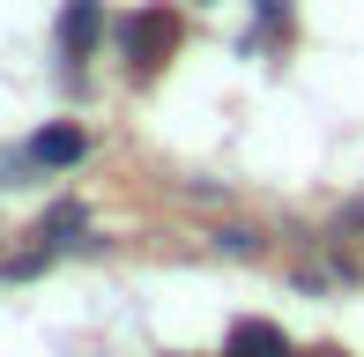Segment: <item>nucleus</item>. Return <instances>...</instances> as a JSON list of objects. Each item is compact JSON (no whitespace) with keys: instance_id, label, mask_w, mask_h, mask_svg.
Instances as JSON below:
<instances>
[{"instance_id":"20e7f679","label":"nucleus","mask_w":364,"mask_h":357,"mask_svg":"<svg viewBox=\"0 0 364 357\" xmlns=\"http://www.w3.org/2000/svg\"><path fill=\"white\" fill-rule=\"evenodd\" d=\"M30 156H38V164H82V134L75 127H45V134L30 142Z\"/></svg>"},{"instance_id":"f03ea898","label":"nucleus","mask_w":364,"mask_h":357,"mask_svg":"<svg viewBox=\"0 0 364 357\" xmlns=\"http://www.w3.org/2000/svg\"><path fill=\"white\" fill-rule=\"evenodd\" d=\"M97 30H105V15H97V0H68V15H60V45L82 60L97 45Z\"/></svg>"},{"instance_id":"f257e3e1","label":"nucleus","mask_w":364,"mask_h":357,"mask_svg":"<svg viewBox=\"0 0 364 357\" xmlns=\"http://www.w3.org/2000/svg\"><path fill=\"white\" fill-rule=\"evenodd\" d=\"M119 45H127V60H134V75H156L164 60H171V45H178V15H164V8H141V15H127Z\"/></svg>"},{"instance_id":"39448f33","label":"nucleus","mask_w":364,"mask_h":357,"mask_svg":"<svg viewBox=\"0 0 364 357\" xmlns=\"http://www.w3.org/2000/svg\"><path fill=\"white\" fill-rule=\"evenodd\" d=\"M320 357H342V350H320Z\"/></svg>"},{"instance_id":"7ed1b4c3","label":"nucleus","mask_w":364,"mask_h":357,"mask_svg":"<svg viewBox=\"0 0 364 357\" xmlns=\"http://www.w3.org/2000/svg\"><path fill=\"white\" fill-rule=\"evenodd\" d=\"M230 357H290L283 350V328H268V320H238V328H230Z\"/></svg>"}]
</instances>
